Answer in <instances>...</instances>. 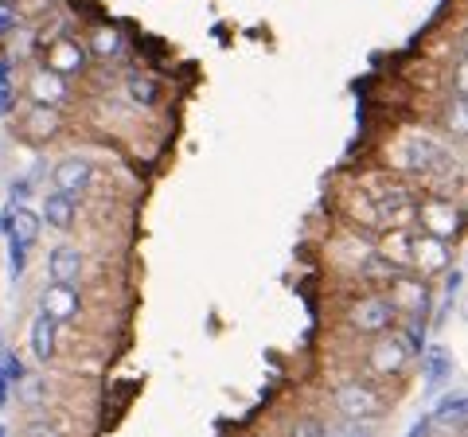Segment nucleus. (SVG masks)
Masks as SVG:
<instances>
[{
    "label": "nucleus",
    "instance_id": "f257e3e1",
    "mask_svg": "<svg viewBox=\"0 0 468 437\" xmlns=\"http://www.w3.org/2000/svg\"><path fill=\"white\" fill-rule=\"evenodd\" d=\"M452 156H449V144L441 137H433L430 129H410L402 133V141L394 144V168H402L406 176H421V180H433L449 172Z\"/></svg>",
    "mask_w": 468,
    "mask_h": 437
},
{
    "label": "nucleus",
    "instance_id": "f03ea898",
    "mask_svg": "<svg viewBox=\"0 0 468 437\" xmlns=\"http://www.w3.org/2000/svg\"><path fill=\"white\" fill-rule=\"evenodd\" d=\"M414 230L421 235H433L441 242H457L464 235V208L461 199L452 196H421L414 203Z\"/></svg>",
    "mask_w": 468,
    "mask_h": 437
},
{
    "label": "nucleus",
    "instance_id": "7ed1b4c3",
    "mask_svg": "<svg viewBox=\"0 0 468 437\" xmlns=\"http://www.w3.org/2000/svg\"><path fill=\"white\" fill-rule=\"evenodd\" d=\"M383 293L390 297L394 313H399V320H426L433 316V289L426 278H418V273H394V278L387 282Z\"/></svg>",
    "mask_w": 468,
    "mask_h": 437
},
{
    "label": "nucleus",
    "instance_id": "20e7f679",
    "mask_svg": "<svg viewBox=\"0 0 468 437\" xmlns=\"http://www.w3.org/2000/svg\"><path fill=\"white\" fill-rule=\"evenodd\" d=\"M344 325L356 332V336H383V332H394L399 325V313H394V304L387 293H363L347 304V316Z\"/></svg>",
    "mask_w": 468,
    "mask_h": 437
},
{
    "label": "nucleus",
    "instance_id": "39448f33",
    "mask_svg": "<svg viewBox=\"0 0 468 437\" xmlns=\"http://www.w3.org/2000/svg\"><path fill=\"white\" fill-rule=\"evenodd\" d=\"M332 406H335V414H340L347 426H367V421H375L378 414L387 410L383 395H378L371 383H359V378H351V383L335 387Z\"/></svg>",
    "mask_w": 468,
    "mask_h": 437
},
{
    "label": "nucleus",
    "instance_id": "423d86ee",
    "mask_svg": "<svg viewBox=\"0 0 468 437\" xmlns=\"http://www.w3.org/2000/svg\"><path fill=\"white\" fill-rule=\"evenodd\" d=\"M363 363H367V371L375 378H399L414 359H410L406 344L399 340V332H383V336H371L367 352H363Z\"/></svg>",
    "mask_w": 468,
    "mask_h": 437
},
{
    "label": "nucleus",
    "instance_id": "0eeeda50",
    "mask_svg": "<svg viewBox=\"0 0 468 437\" xmlns=\"http://www.w3.org/2000/svg\"><path fill=\"white\" fill-rule=\"evenodd\" d=\"M90 51H86V43L75 39V36H58L55 43H48V51H43V67L51 70L58 79H82L86 70H90Z\"/></svg>",
    "mask_w": 468,
    "mask_h": 437
},
{
    "label": "nucleus",
    "instance_id": "6e6552de",
    "mask_svg": "<svg viewBox=\"0 0 468 437\" xmlns=\"http://www.w3.org/2000/svg\"><path fill=\"white\" fill-rule=\"evenodd\" d=\"M94 187V160L90 156H63L51 165V192H63L70 199H82Z\"/></svg>",
    "mask_w": 468,
    "mask_h": 437
},
{
    "label": "nucleus",
    "instance_id": "1a4fd4ad",
    "mask_svg": "<svg viewBox=\"0 0 468 437\" xmlns=\"http://www.w3.org/2000/svg\"><path fill=\"white\" fill-rule=\"evenodd\" d=\"M24 94H27V101H32V106H51V110H63V106H70V98H75L70 82L58 79V75H51V70L43 67V63L27 70Z\"/></svg>",
    "mask_w": 468,
    "mask_h": 437
},
{
    "label": "nucleus",
    "instance_id": "9d476101",
    "mask_svg": "<svg viewBox=\"0 0 468 437\" xmlns=\"http://www.w3.org/2000/svg\"><path fill=\"white\" fill-rule=\"evenodd\" d=\"M452 266V246L433 239V235H421L414 230V250H410V273H418V278H441V273Z\"/></svg>",
    "mask_w": 468,
    "mask_h": 437
},
{
    "label": "nucleus",
    "instance_id": "9b49d317",
    "mask_svg": "<svg viewBox=\"0 0 468 437\" xmlns=\"http://www.w3.org/2000/svg\"><path fill=\"white\" fill-rule=\"evenodd\" d=\"M39 313L51 316L55 325H70V320L82 316V289L63 285V282H48L39 293Z\"/></svg>",
    "mask_w": 468,
    "mask_h": 437
},
{
    "label": "nucleus",
    "instance_id": "f8f14e48",
    "mask_svg": "<svg viewBox=\"0 0 468 437\" xmlns=\"http://www.w3.org/2000/svg\"><path fill=\"white\" fill-rule=\"evenodd\" d=\"M12 125L20 129V137L27 144H48V141H55L58 133H63L67 118H63V110H51V106H27L20 113V122H12Z\"/></svg>",
    "mask_w": 468,
    "mask_h": 437
},
{
    "label": "nucleus",
    "instance_id": "ddd939ff",
    "mask_svg": "<svg viewBox=\"0 0 468 437\" xmlns=\"http://www.w3.org/2000/svg\"><path fill=\"white\" fill-rule=\"evenodd\" d=\"M410 250H414V227H387L375 242V258L394 273L410 270Z\"/></svg>",
    "mask_w": 468,
    "mask_h": 437
},
{
    "label": "nucleus",
    "instance_id": "4468645a",
    "mask_svg": "<svg viewBox=\"0 0 468 437\" xmlns=\"http://www.w3.org/2000/svg\"><path fill=\"white\" fill-rule=\"evenodd\" d=\"M82 270H86V258L75 242H55L48 250V278L51 282H63V285H79L82 282Z\"/></svg>",
    "mask_w": 468,
    "mask_h": 437
},
{
    "label": "nucleus",
    "instance_id": "2eb2a0df",
    "mask_svg": "<svg viewBox=\"0 0 468 437\" xmlns=\"http://www.w3.org/2000/svg\"><path fill=\"white\" fill-rule=\"evenodd\" d=\"M39 223H48L51 230H67L79 223V199H70L63 192H43V203H39Z\"/></svg>",
    "mask_w": 468,
    "mask_h": 437
},
{
    "label": "nucleus",
    "instance_id": "dca6fc26",
    "mask_svg": "<svg viewBox=\"0 0 468 437\" xmlns=\"http://www.w3.org/2000/svg\"><path fill=\"white\" fill-rule=\"evenodd\" d=\"M27 347H32V359L36 363H51L58 352V325L51 316L36 313L32 325H27Z\"/></svg>",
    "mask_w": 468,
    "mask_h": 437
},
{
    "label": "nucleus",
    "instance_id": "f3484780",
    "mask_svg": "<svg viewBox=\"0 0 468 437\" xmlns=\"http://www.w3.org/2000/svg\"><path fill=\"white\" fill-rule=\"evenodd\" d=\"M418 359H421V383H426L430 395H437V390H445L452 383V356L445 352V347L433 344Z\"/></svg>",
    "mask_w": 468,
    "mask_h": 437
},
{
    "label": "nucleus",
    "instance_id": "a211bd4d",
    "mask_svg": "<svg viewBox=\"0 0 468 437\" xmlns=\"http://www.w3.org/2000/svg\"><path fill=\"white\" fill-rule=\"evenodd\" d=\"M39 230H43V223H39V211H32L27 203H20V208H8V230H5V239H16V242H24L27 250L39 242Z\"/></svg>",
    "mask_w": 468,
    "mask_h": 437
},
{
    "label": "nucleus",
    "instance_id": "6ab92c4d",
    "mask_svg": "<svg viewBox=\"0 0 468 437\" xmlns=\"http://www.w3.org/2000/svg\"><path fill=\"white\" fill-rule=\"evenodd\" d=\"M464 410H468L464 390H449V395L430 410L433 430H457V433H464Z\"/></svg>",
    "mask_w": 468,
    "mask_h": 437
},
{
    "label": "nucleus",
    "instance_id": "aec40b11",
    "mask_svg": "<svg viewBox=\"0 0 468 437\" xmlns=\"http://www.w3.org/2000/svg\"><path fill=\"white\" fill-rule=\"evenodd\" d=\"M16 113V55L0 51V118Z\"/></svg>",
    "mask_w": 468,
    "mask_h": 437
},
{
    "label": "nucleus",
    "instance_id": "412c9836",
    "mask_svg": "<svg viewBox=\"0 0 468 437\" xmlns=\"http://www.w3.org/2000/svg\"><path fill=\"white\" fill-rule=\"evenodd\" d=\"M86 51H90V59H113V55H122V32L110 24H94L90 39H86Z\"/></svg>",
    "mask_w": 468,
    "mask_h": 437
},
{
    "label": "nucleus",
    "instance_id": "4be33fe9",
    "mask_svg": "<svg viewBox=\"0 0 468 437\" xmlns=\"http://www.w3.org/2000/svg\"><path fill=\"white\" fill-rule=\"evenodd\" d=\"M347 215H351V223H359V227H378L375 196L367 192V187H359V196H351V199H347Z\"/></svg>",
    "mask_w": 468,
    "mask_h": 437
},
{
    "label": "nucleus",
    "instance_id": "5701e85b",
    "mask_svg": "<svg viewBox=\"0 0 468 437\" xmlns=\"http://www.w3.org/2000/svg\"><path fill=\"white\" fill-rule=\"evenodd\" d=\"M129 98L141 101V106H156V101H160V86L149 75H133V79H129Z\"/></svg>",
    "mask_w": 468,
    "mask_h": 437
},
{
    "label": "nucleus",
    "instance_id": "b1692460",
    "mask_svg": "<svg viewBox=\"0 0 468 437\" xmlns=\"http://www.w3.org/2000/svg\"><path fill=\"white\" fill-rule=\"evenodd\" d=\"M27 246L24 242H16V239H8V266H12V278H24L27 273Z\"/></svg>",
    "mask_w": 468,
    "mask_h": 437
},
{
    "label": "nucleus",
    "instance_id": "393cba45",
    "mask_svg": "<svg viewBox=\"0 0 468 437\" xmlns=\"http://www.w3.org/2000/svg\"><path fill=\"white\" fill-rule=\"evenodd\" d=\"M445 129H452L457 141L464 137V98H452L449 106H445Z\"/></svg>",
    "mask_w": 468,
    "mask_h": 437
},
{
    "label": "nucleus",
    "instance_id": "a878e982",
    "mask_svg": "<svg viewBox=\"0 0 468 437\" xmlns=\"http://www.w3.org/2000/svg\"><path fill=\"white\" fill-rule=\"evenodd\" d=\"M16 27H20V12H16V5H12V0H0V39L12 36Z\"/></svg>",
    "mask_w": 468,
    "mask_h": 437
},
{
    "label": "nucleus",
    "instance_id": "bb28decb",
    "mask_svg": "<svg viewBox=\"0 0 468 437\" xmlns=\"http://www.w3.org/2000/svg\"><path fill=\"white\" fill-rule=\"evenodd\" d=\"M292 437H332L328 426L320 418H297V426H292Z\"/></svg>",
    "mask_w": 468,
    "mask_h": 437
},
{
    "label": "nucleus",
    "instance_id": "cd10ccee",
    "mask_svg": "<svg viewBox=\"0 0 468 437\" xmlns=\"http://www.w3.org/2000/svg\"><path fill=\"white\" fill-rule=\"evenodd\" d=\"M441 278H445V301H457L461 289H464V270L461 266H449Z\"/></svg>",
    "mask_w": 468,
    "mask_h": 437
},
{
    "label": "nucleus",
    "instance_id": "c85d7f7f",
    "mask_svg": "<svg viewBox=\"0 0 468 437\" xmlns=\"http://www.w3.org/2000/svg\"><path fill=\"white\" fill-rule=\"evenodd\" d=\"M8 196H12V208H20V203H27V196H32V180L20 176V180H12L8 187Z\"/></svg>",
    "mask_w": 468,
    "mask_h": 437
},
{
    "label": "nucleus",
    "instance_id": "c756f323",
    "mask_svg": "<svg viewBox=\"0 0 468 437\" xmlns=\"http://www.w3.org/2000/svg\"><path fill=\"white\" fill-rule=\"evenodd\" d=\"M24 437H63V433H58V430L51 426V421H48V418H39V421H27V430H24Z\"/></svg>",
    "mask_w": 468,
    "mask_h": 437
},
{
    "label": "nucleus",
    "instance_id": "7c9ffc66",
    "mask_svg": "<svg viewBox=\"0 0 468 437\" xmlns=\"http://www.w3.org/2000/svg\"><path fill=\"white\" fill-rule=\"evenodd\" d=\"M430 433H433V421H430V414H426V418H418L414 426H410L406 437H430Z\"/></svg>",
    "mask_w": 468,
    "mask_h": 437
},
{
    "label": "nucleus",
    "instance_id": "2f4dec72",
    "mask_svg": "<svg viewBox=\"0 0 468 437\" xmlns=\"http://www.w3.org/2000/svg\"><path fill=\"white\" fill-rule=\"evenodd\" d=\"M8 395H12V387H8V378L0 375V410H5V406H8Z\"/></svg>",
    "mask_w": 468,
    "mask_h": 437
},
{
    "label": "nucleus",
    "instance_id": "473e14b6",
    "mask_svg": "<svg viewBox=\"0 0 468 437\" xmlns=\"http://www.w3.org/2000/svg\"><path fill=\"white\" fill-rule=\"evenodd\" d=\"M344 437H375V430H371V426H351Z\"/></svg>",
    "mask_w": 468,
    "mask_h": 437
},
{
    "label": "nucleus",
    "instance_id": "72a5a7b5",
    "mask_svg": "<svg viewBox=\"0 0 468 437\" xmlns=\"http://www.w3.org/2000/svg\"><path fill=\"white\" fill-rule=\"evenodd\" d=\"M0 437H12V433H8V426H0Z\"/></svg>",
    "mask_w": 468,
    "mask_h": 437
}]
</instances>
